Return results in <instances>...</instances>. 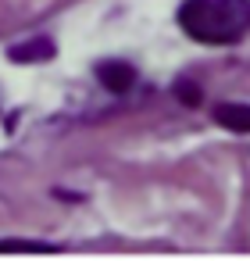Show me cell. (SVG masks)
Instances as JSON below:
<instances>
[{
	"label": "cell",
	"instance_id": "1",
	"mask_svg": "<svg viewBox=\"0 0 250 261\" xmlns=\"http://www.w3.org/2000/svg\"><path fill=\"white\" fill-rule=\"evenodd\" d=\"M179 25L197 43H239L250 33V0H186L179 8Z\"/></svg>",
	"mask_w": 250,
	"mask_h": 261
},
{
	"label": "cell",
	"instance_id": "2",
	"mask_svg": "<svg viewBox=\"0 0 250 261\" xmlns=\"http://www.w3.org/2000/svg\"><path fill=\"white\" fill-rule=\"evenodd\" d=\"M97 79L111 93H129L136 86V68L125 61H104V65H97Z\"/></svg>",
	"mask_w": 250,
	"mask_h": 261
},
{
	"label": "cell",
	"instance_id": "3",
	"mask_svg": "<svg viewBox=\"0 0 250 261\" xmlns=\"http://www.w3.org/2000/svg\"><path fill=\"white\" fill-rule=\"evenodd\" d=\"M214 118L232 133H250V104H218Z\"/></svg>",
	"mask_w": 250,
	"mask_h": 261
},
{
	"label": "cell",
	"instance_id": "4",
	"mask_svg": "<svg viewBox=\"0 0 250 261\" xmlns=\"http://www.w3.org/2000/svg\"><path fill=\"white\" fill-rule=\"evenodd\" d=\"M47 58H54V43H50L47 36H36V40H29V43H22V47H11V61H18V65L47 61Z\"/></svg>",
	"mask_w": 250,
	"mask_h": 261
},
{
	"label": "cell",
	"instance_id": "5",
	"mask_svg": "<svg viewBox=\"0 0 250 261\" xmlns=\"http://www.w3.org/2000/svg\"><path fill=\"white\" fill-rule=\"evenodd\" d=\"M50 254V243H33V240H0V254Z\"/></svg>",
	"mask_w": 250,
	"mask_h": 261
},
{
	"label": "cell",
	"instance_id": "6",
	"mask_svg": "<svg viewBox=\"0 0 250 261\" xmlns=\"http://www.w3.org/2000/svg\"><path fill=\"white\" fill-rule=\"evenodd\" d=\"M175 93H179V100H182L186 108H197V104H200V86H193L189 79H182Z\"/></svg>",
	"mask_w": 250,
	"mask_h": 261
}]
</instances>
